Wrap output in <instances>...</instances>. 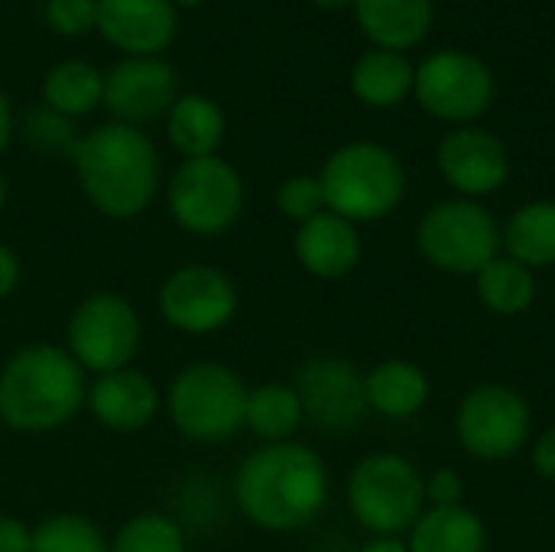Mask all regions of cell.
<instances>
[{"mask_svg": "<svg viewBox=\"0 0 555 552\" xmlns=\"http://www.w3.org/2000/svg\"><path fill=\"white\" fill-rule=\"evenodd\" d=\"M325 459L302 442H267L234 472V504L247 524L267 534L309 527L328 504Z\"/></svg>", "mask_w": 555, "mask_h": 552, "instance_id": "1", "label": "cell"}, {"mask_svg": "<svg viewBox=\"0 0 555 552\" xmlns=\"http://www.w3.org/2000/svg\"><path fill=\"white\" fill-rule=\"evenodd\" d=\"M72 159L85 198L104 218H137L156 198L159 153L140 127L117 120L101 124L78 137Z\"/></svg>", "mask_w": 555, "mask_h": 552, "instance_id": "2", "label": "cell"}, {"mask_svg": "<svg viewBox=\"0 0 555 552\" xmlns=\"http://www.w3.org/2000/svg\"><path fill=\"white\" fill-rule=\"evenodd\" d=\"M88 400V381L65 345L36 342L0 368V423L13 433H52Z\"/></svg>", "mask_w": 555, "mask_h": 552, "instance_id": "3", "label": "cell"}, {"mask_svg": "<svg viewBox=\"0 0 555 552\" xmlns=\"http://www.w3.org/2000/svg\"><path fill=\"white\" fill-rule=\"evenodd\" d=\"M325 208L348 218L351 224L380 221L406 195V169L380 143L354 140L338 146L319 172Z\"/></svg>", "mask_w": 555, "mask_h": 552, "instance_id": "4", "label": "cell"}, {"mask_svg": "<svg viewBox=\"0 0 555 552\" xmlns=\"http://www.w3.org/2000/svg\"><path fill=\"white\" fill-rule=\"evenodd\" d=\"M247 390L250 387L234 368L221 361H195L172 377L163 403L172 426L189 442L218 446L244 429Z\"/></svg>", "mask_w": 555, "mask_h": 552, "instance_id": "5", "label": "cell"}, {"mask_svg": "<svg viewBox=\"0 0 555 552\" xmlns=\"http://www.w3.org/2000/svg\"><path fill=\"white\" fill-rule=\"evenodd\" d=\"M348 508L371 537H406L426 511V475L397 452L364 455L348 475Z\"/></svg>", "mask_w": 555, "mask_h": 552, "instance_id": "6", "label": "cell"}, {"mask_svg": "<svg viewBox=\"0 0 555 552\" xmlns=\"http://www.w3.org/2000/svg\"><path fill=\"white\" fill-rule=\"evenodd\" d=\"M416 247L426 264L455 277H478L504 254L498 218L475 198L436 202L416 224Z\"/></svg>", "mask_w": 555, "mask_h": 552, "instance_id": "7", "label": "cell"}, {"mask_svg": "<svg viewBox=\"0 0 555 552\" xmlns=\"http://www.w3.org/2000/svg\"><path fill=\"white\" fill-rule=\"evenodd\" d=\"M244 179L221 156L182 159L166 189L169 218L195 238H218L231 231L244 215Z\"/></svg>", "mask_w": 555, "mask_h": 552, "instance_id": "8", "label": "cell"}, {"mask_svg": "<svg viewBox=\"0 0 555 552\" xmlns=\"http://www.w3.org/2000/svg\"><path fill=\"white\" fill-rule=\"evenodd\" d=\"M143 325L130 299L117 293L85 296L65 322V351L85 374L130 368L140 351Z\"/></svg>", "mask_w": 555, "mask_h": 552, "instance_id": "9", "label": "cell"}, {"mask_svg": "<svg viewBox=\"0 0 555 552\" xmlns=\"http://www.w3.org/2000/svg\"><path fill=\"white\" fill-rule=\"evenodd\" d=\"M533 410L527 397L507 384L472 387L455 413L459 446L478 462H507L530 446Z\"/></svg>", "mask_w": 555, "mask_h": 552, "instance_id": "10", "label": "cell"}, {"mask_svg": "<svg viewBox=\"0 0 555 552\" xmlns=\"http://www.w3.org/2000/svg\"><path fill=\"white\" fill-rule=\"evenodd\" d=\"M159 316L182 335H215L237 316V283L211 264H182L159 286Z\"/></svg>", "mask_w": 555, "mask_h": 552, "instance_id": "11", "label": "cell"}, {"mask_svg": "<svg viewBox=\"0 0 555 552\" xmlns=\"http://www.w3.org/2000/svg\"><path fill=\"white\" fill-rule=\"evenodd\" d=\"M293 390L299 394L302 416L322 433H351L364 423L367 397H364V374L332 355L309 358L296 368Z\"/></svg>", "mask_w": 555, "mask_h": 552, "instance_id": "12", "label": "cell"}, {"mask_svg": "<svg viewBox=\"0 0 555 552\" xmlns=\"http://www.w3.org/2000/svg\"><path fill=\"white\" fill-rule=\"evenodd\" d=\"M413 91L439 120H475L494 101V78L468 52H436L416 68Z\"/></svg>", "mask_w": 555, "mask_h": 552, "instance_id": "13", "label": "cell"}, {"mask_svg": "<svg viewBox=\"0 0 555 552\" xmlns=\"http://www.w3.org/2000/svg\"><path fill=\"white\" fill-rule=\"evenodd\" d=\"M179 98V75L163 55H127L104 75V107L117 124L140 127L169 114Z\"/></svg>", "mask_w": 555, "mask_h": 552, "instance_id": "14", "label": "cell"}, {"mask_svg": "<svg viewBox=\"0 0 555 552\" xmlns=\"http://www.w3.org/2000/svg\"><path fill=\"white\" fill-rule=\"evenodd\" d=\"M439 172L462 198H485L511 176L504 143L481 127H459L439 143Z\"/></svg>", "mask_w": 555, "mask_h": 552, "instance_id": "15", "label": "cell"}, {"mask_svg": "<svg viewBox=\"0 0 555 552\" xmlns=\"http://www.w3.org/2000/svg\"><path fill=\"white\" fill-rule=\"evenodd\" d=\"M85 407L111 433H140L156 420L163 407V390L146 371L130 364L98 374L88 384Z\"/></svg>", "mask_w": 555, "mask_h": 552, "instance_id": "16", "label": "cell"}, {"mask_svg": "<svg viewBox=\"0 0 555 552\" xmlns=\"http://www.w3.org/2000/svg\"><path fill=\"white\" fill-rule=\"evenodd\" d=\"M98 33L127 55H159L179 33L172 0H98Z\"/></svg>", "mask_w": 555, "mask_h": 552, "instance_id": "17", "label": "cell"}, {"mask_svg": "<svg viewBox=\"0 0 555 552\" xmlns=\"http://www.w3.org/2000/svg\"><path fill=\"white\" fill-rule=\"evenodd\" d=\"M293 251H296L299 267L319 280H341L354 273L364 254L358 224H351L348 218L335 211H322L309 218L306 224H299Z\"/></svg>", "mask_w": 555, "mask_h": 552, "instance_id": "18", "label": "cell"}, {"mask_svg": "<svg viewBox=\"0 0 555 552\" xmlns=\"http://www.w3.org/2000/svg\"><path fill=\"white\" fill-rule=\"evenodd\" d=\"M433 384L416 361L387 358L364 374L367 410L387 420H410L429 403Z\"/></svg>", "mask_w": 555, "mask_h": 552, "instance_id": "19", "label": "cell"}, {"mask_svg": "<svg viewBox=\"0 0 555 552\" xmlns=\"http://www.w3.org/2000/svg\"><path fill=\"white\" fill-rule=\"evenodd\" d=\"M361 29L390 52L423 42L433 23V0H354Z\"/></svg>", "mask_w": 555, "mask_h": 552, "instance_id": "20", "label": "cell"}, {"mask_svg": "<svg viewBox=\"0 0 555 552\" xmlns=\"http://www.w3.org/2000/svg\"><path fill=\"white\" fill-rule=\"evenodd\" d=\"M224 127V111L205 94H179L166 114V137L182 159L218 156Z\"/></svg>", "mask_w": 555, "mask_h": 552, "instance_id": "21", "label": "cell"}, {"mask_svg": "<svg viewBox=\"0 0 555 552\" xmlns=\"http://www.w3.org/2000/svg\"><path fill=\"white\" fill-rule=\"evenodd\" d=\"M410 552H488L485 521L468 508H426L406 534Z\"/></svg>", "mask_w": 555, "mask_h": 552, "instance_id": "22", "label": "cell"}, {"mask_svg": "<svg viewBox=\"0 0 555 552\" xmlns=\"http://www.w3.org/2000/svg\"><path fill=\"white\" fill-rule=\"evenodd\" d=\"M504 254L514 257L517 264L537 270H553L555 267V202L540 198L520 205L507 224L501 228Z\"/></svg>", "mask_w": 555, "mask_h": 552, "instance_id": "23", "label": "cell"}, {"mask_svg": "<svg viewBox=\"0 0 555 552\" xmlns=\"http://www.w3.org/2000/svg\"><path fill=\"white\" fill-rule=\"evenodd\" d=\"M42 104L68 120L91 114L104 104V75L85 59H65L52 65L42 78Z\"/></svg>", "mask_w": 555, "mask_h": 552, "instance_id": "24", "label": "cell"}, {"mask_svg": "<svg viewBox=\"0 0 555 552\" xmlns=\"http://www.w3.org/2000/svg\"><path fill=\"white\" fill-rule=\"evenodd\" d=\"M537 290H540L537 273H533L530 267L517 264V260L507 257V254L494 257V260L475 277V296H478V303H481L488 312L507 316V319L524 316V312L533 306Z\"/></svg>", "mask_w": 555, "mask_h": 552, "instance_id": "25", "label": "cell"}, {"mask_svg": "<svg viewBox=\"0 0 555 552\" xmlns=\"http://www.w3.org/2000/svg\"><path fill=\"white\" fill-rule=\"evenodd\" d=\"M306 423L299 394L293 384L270 381L260 387L247 390V413H244V429H250L263 442H289L293 433Z\"/></svg>", "mask_w": 555, "mask_h": 552, "instance_id": "26", "label": "cell"}, {"mask_svg": "<svg viewBox=\"0 0 555 552\" xmlns=\"http://www.w3.org/2000/svg\"><path fill=\"white\" fill-rule=\"evenodd\" d=\"M413 78H416V72L400 52L374 49L358 59V65L351 72V91L367 107H393L410 94Z\"/></svg>", "mask_w": 555, "mask_h": 552, "instance_id": "27", "label": "cell"}, {"mask_svg": "<svg viewBox=\"0 0 555 552\" xmlns=\"http://www.w3.org/2000/svg\"><path fill=\"white\" fill-rule=\"evenodd\" d=\"M33 552H111V540L85 514H52L33 527Z\"/></svg>", "mask_w": 555, "mask_h": 552, "instance_id": "28", "label": "cell"}, {"mask_svg": "<svg viewBox=\"0 0 555 552\" xmlns=\"http://www.w3.org/2000/svg\"><path fill=\"white\" fill-rule=\"evenodd\" d=\"M111 552H189L185 530L169 514H137L114 537Z\"/></svg>", "mask_w": 555, "mask_h": 552, "instance_id": "29", "label": "cell"}, {"mask_svg": "<svg viewBox=\"0 0 555 552\" xmlns=\"http://www.w3.org/2000/svg\"><path fill=\"white\" fill-rule=\"evenodd\" d=\"M276 208L283 218L306 224L309 218L328 211L325 208V192L319 176H289L280 189H276Z\"/></svg>", "mask_w": 555, "mask_h": 552, "instance_id": "30", "label": "cell"}, {"mask_svg": "<svg viewBox=\"0 0 555 552\" xmlns=\"http://www.w3.org/2000/svg\"><path fill=\"white\" fill-rule=\"evenodd\" d=\"M26 137H29V143L36 150H46V153H59V150H68L72 153L75 143H78V137L72 133V120L62 117V114H55V111H49L46 104L29 114Z\"/></svg>", "mask_w": 555, "mask_h": 552, "instance_id": "31", "label": "cell"}, {"mask_svg": "<svg viewBox=\"0 0 555 552\" xmlns=\"http://www.w3.org/2000/svg\"><path fill=\"white\" fill-rule=\"evenodd\" d=\"M46 23L62 36L98 29V0H46Z\"/></svg>", "mask_w": 555, "mask_h": 552, "instance_id": "32", "label": "cell"}, {"mask_svg": "<svg viewBox=\"0 0 555 552\" xmlns=\"http://www.w3.org/2000/svg\"><path fill=\"white\" fill-rule=\"evenodd\" d=\"M465 504V482L452 468H436L426 478V508H459Z\"/></svg>", "mask_w": 555, "mask_h": 552, "instance_id": "33", "label": "cell"}, {"mask_svg": "<svg viewBox=\"0 0 555 552\" xmlns=\"http://www.w3.org/2000/svg\"><path fill=\"white\" fill-rule=\"evenodd\" d=\"M0 552H33V527L20 517L0 514Z\"/></svg>", "mask_w": 555, "mask_h": 552, "instance_id": "34", "label": "cell"}, {"mask_svg": "<svg viewBox=\"0 0 555 552\" xmlns=\"http://www.w3.org/2000/svg\"><path fill=\"white\" fill-rule=\"evenodd\" d=\"M533 472L543 482L555 485V426H550L546 433H540L537 442H533Z\"/></svg>", "mask_w": 555, "mask_h": 552, "instance_id": "35", "label": "cell"}, {"mask_svg": "<svg viewBox=\"0 0 555 552\" xmlns=\"http://www.w3.org/2000/svg\"><path fill=\"white\" fill-rule=\"evenodd\" d=\"M20 277H23V267H20V257L0 241V303L10 299L20 286Z\"/></svg>", "mask_w": 555, "mask_h": 552, "instance_id": "36", "label": "cell"}, {"mask_svg": "<svg viewBox=\"0 0 555 552\" xmlns=\"http://www.w3.org/2000/svg\"><path fill=\"white\" fill-rule=\"evenodd\" d=\"M10 140H13V107H10L7 91L0 88V153L10 146Z\"/></svg>", "mask_w": 555, "mask_h": 552, "instance_id": "37", "label": "cell"}, {"mask_svg": "<svg viewBox=\"0 0 555 552\" xmlns=\"http://www.w3.org/2000/svg\"><path fill=\"white\" fill-rule=\"evenodd\" d=\"M358 552H410L403 537H371Z\"/></svg>", "mask_w": 555, "mask_h": 552, "instance_id": "38", "label": "cell"}, {"mask_svg": "<svg viewBox=\"0 0 555 552\" xmlns=\"http://www.w3.org/2000/svg\"><path fill=\"white\" fill-rule=\"evenodd\" d=\"M315 7H322V10H338V7H348V3H354V0H312Z\"/></svg>", "mask_w": 555, "mask_h": 552, "instance_id": "39", "label": "cell"}, {"mask_svg": "<svg viewBox=\"0 0 555 552\" xmlns=\"http://www.w3.org/2000/svg\"><path fill=\"white\" fill-rule=\"evenodd\" d=\"M3 205H7V176L0 172V211H3Z\"/></svg>", "mask_w": 555, "mask_h": 552, "instance_id": "40", "label": "cell"}, {"mask_svg": "<svg viewBox=\"0 0 555 552\" xmlns=\"http://www.w3.org/2000/svg\"><path fill=\"white\" fill-rule=\"evenodd\" d=\"M176 7H202L205 0H172Z\"/></svg>", "mask_w": 555, "mask_h": 552, "instance_id": "41", "label": "cell"}]
</instances>
